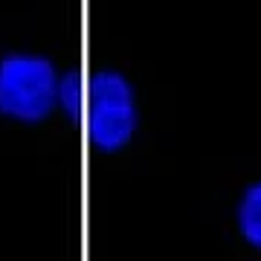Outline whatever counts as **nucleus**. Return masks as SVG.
Segmentation results:
<instances>
[{
  "label": "nucleus",
  "instance_id": "obj_2",
  "mask_svg": "<svg viewBox=\"0 0 261 261\" xmlns=\"http://www.w3.org/2000/svg\"><path fill=\"white\" fill-rule=\"evenodd\" d=\"M56 64L35 53H6L0 58V116L38 125L58 108Z\"/></svg>",
  "mask_w": 261,
  "mask_h": 261
},
{
  "label": "nucleus",
  "instance_id": "obj_4",
  "mask_svg": "<svg viewBox=\"0 0 261 261\" xmlns=\"http://www.w3.org/2000/svg\"><path fill=\"white\" fill-rule=\"evenodd\" d=\"M238 229L250 247L261 250V180L244 192L238 203Z\"/></svg>",
  "mask_w": 261,
  "mask_h": 261
},
{
  "label": "nucleus",
  "instance_id": "obj_1",
  "mask_svg": "<svg viewBox=\"0 0 261 261\" xmlns=\"http://www.w3.org/2000/svg\"><path fill=\"white\" fill-rule=\"evenodd\" d=\"M87 140L102 154H116L134 140L140 111L137 93L128 75L119 70H96L87 79V108H84Z\"/></svg>",
  "mask_w": 261,
  "mask_h": 261
},
{
  "label": "nucleus",
  "instance_id": "obj_3",
  "mask_svg": "<svg viewBox=\"0 0 261 261\" xmlns=\"http://www.w3.org/2000/svg\"><path fill=\"white\" fill-rule=\"evenodd\" d=\"M87 79L90 75L73 67L61 73L58 79V111L64 113L73 125H82L84 122V108H87Z\"/></svg>",
  "mask_w": 261,
  "mask_h": 261
}]
</instances>
